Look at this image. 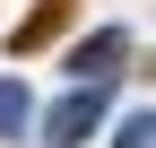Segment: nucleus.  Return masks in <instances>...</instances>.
<instances>
[{"label": "nucleus", "instance_id": "f257e3e1", "mask_svg": "<svg viewBox=\"0 0 156 148\" xmlns=\"http://www.w3.org/2000/svg\"><path fill=\"white\" fill-rule=\"evenodd\" d=\"M78 17V0H44V9L17 26V52H44V44H61V26Z\"/></svg>", "mask_w": 156, "mask_h": 148}]
</instances>
